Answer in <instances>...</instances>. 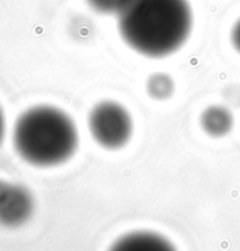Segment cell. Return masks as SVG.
I'll list each match as a JSON object with an SVG mask.
<instances>
[{"label":"cell","instance_id":"obj_1","mask_svg":"<svg viewBox=\"0 0 240 251\" xmlns=\"http://www.w3.org/2000/svg\"><path fill=\"white\" fill-rule=\"evenodd\" d=\"M116 15L123 41L152 59L180 50L192 28L187 0H125Z\"/></svg>","mask_w":240,"mask_h":251},{"label":"cell","instance_id":"obj_2","mask_svg":"<svg viewBox=\"0 0 240 251\" xmlns=\"http://www.w3.org/2000/svg\"><path fill=\"white\" fill-rule=\"evenodd\" d=\"M15 151L26 163L53 167L75 154L79 132L69 115L52 105H36L21 113L13 128Z\"/></svg>","mask_w":240,"mask_h":251},{"label":"cell","instance_id":"obj_3","mask_svg":"<svg viewBox=\"0 0 240 251\" xmlns=\"http://www.w3.org/2000/svg\"><path fill=\"white\" fill-rule=\"evenodd\" d=\"M88 128L101 148L119 150L130 140L134 126L130 113L122 104L103 100L89 112Z\"/></svg>","mask_w":240,"mask_h":251},{"label":"cell","instance_id":"obj_4","mask_svg":"<svg viewBox=\"0 0 240 251\" xmlns=\"http://www.w3.org/2000/svg\"><path fill=\"white\" fill-rule=\"evenodd\" d=\"M34 210V200L24 186L0 180V225L15 228L26 223Z\"/></svg>","mask_w":240,"mask_h":251},{"label":"cell","instance_id":"obj_5","mask_svg":"<svg viewBox=\"0 0 240 251\" xmlns=\"http://www.w3.org/2000/svg\"><path fill=\"white\" fill-rule=\"evenodd\" d=\"M109 251H177L167 238L151 231H134L119 238Z\"/></svg>","mask_w":240,"mask_h":251},{"label":"cell","instance_id":"obj_6","mask_svg":"<svg viewBox=\"0 0 240 251\" xmlns=\"http://www.w3.org/2000/svg\"><path fill=\"white\" fill-rule=\"evenodd\" d=\"M201 125L209 136L223 137L232 128L233 117L229 110L224 106L212 105L203 111Z\"/></svg>","mask_w":240,"mask_h":251},{"label":"cell","instance_id":"obj_7","mask_svg":"<svg viewBox=\"0 0 240 251\" xmlns=\"http://www.w3.org/2000/svg\"><path fill=\"white\" fill-rule=\"evenodd\" d=\"M147 91L153 100H165L170 99L175 91L174 79L164 73H156L148 78Z\"/></svg>","mask_w":240,"mask_h":251},{"label":"cell","instance_id":"obj_8","mask_svg":"<svg viewBox=\"0 0 240 251\" xmlns=\"http://www.w3.org/2000/svg\"><path fill=\"white\" fill-rule=\"evenodd\" d=\"M125 0H87L94 11L102 14H118Z\"/></svg>","mask_w":240,"mask_h":251},{"label":"cell","instance_id":"obj_9","mask_svg":"<svg viewBox=\"0 0 240 251\" xmlns=\"http://www.w3.org/2000/svg\"><path fill=\"white\" fill-rule=\"evenodd\" d=\"M231 41H232L233 47L240 53V19L233 26L232 32H231Z\"/></svg>","mask_w":240,"mask_h":251},{"label":"cell","instance_id":"obj_10","mask_svg":"<svg viewBox=\"0 0 240 251\" xmlns=\"http://www.w3.org/2000/svg\"><path fill=\"white\" fill-rule=\"evenodd\" d=\"M5 128H6V125H5V116H4V112H2L1 106H0V144H1L2 140H4V137H5Z\"/></svg>","mask_w":240,"mask_h":251}]
</instances>
